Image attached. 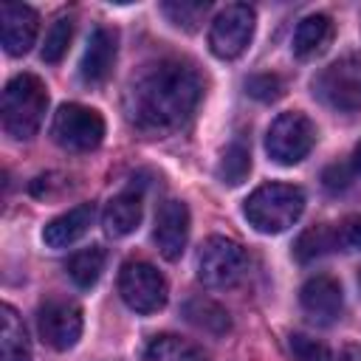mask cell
I'll list each match as a JSON object with an SVG mask.
<instances>
[{"label":"cell","instance_id":"obj_1","mask_svg":"<svg viewBox=\"0 0 361 361\" xmlns=\"http://www.w3.org/2000/svg\"><path fill=\"white\" fill-rule=\"evenodd\" d=\"M200 73L183 59H158L138 71L124 93L127 121L144 135H166L183 127L200 104Z\"/></svg>","mask_w":361,"mask_h":361},{"label":"cell","instance_id":"obj_2","mask_svg":"<svg viewBox=\"0 0 361 361\" xmlns=\"http://www.w3.org/2000/svg\"><path fill=\"white\" fill-rule=\"evenodd\" d=\"M48 110V90L39 76L34 73H17L8 79L0 102V121L6 135L14 141H28L37 135L42 118Z\"/></svg>","mask_w":361,"mask_h":361},{"label":"cell","instance_id":"obj_3","mask_svg":"<svg viewBox=\"0 0 361 361\" xmlns=\"http://www.w3.org/2000/svg\"><path fill=\"white\" fill-rule=\"evenodd\" d=\"M305 212V192L293 183H262L243 200V214L248 226L259 234L288 231Z\"/></svg>","mask_w":361,"mask_h":361},{"label":"cell","instance_id":"obj_4","mask_svg":"<svg viewBox=\"0 0 361 361\" xmlns=\"http://www.w3.org/2000/svg\"><path fill=\"white\" fill-rule=\"evenodd\" d=\"M313 96L338 113L361 110V54H344L313 79Z\"/></svg>","mask_w":361,"mask_h":361},{"label":"cell","instance_id":"obj_5","mask_svg":"<svg viewBox=\"0 0 361 361\" xmlns=\"http://www.w3.org/2000/svg\"><path fill=\"white\" fill-rule=\"evenodd\" d=\"M248 271L245 248L223 234L209 237L197 251V279L206 288H231Z\"/></svg>","mask_w":361,"mask_h":361},{"label":"cell","instance_id":"obj_6","mask_svg":"<svg viewBox=\"0 0 361 361\" xmlns=\"http://www.w3.org/2000/svg\"><path fill=\"white\" fill-rule=\"evenodd\" d=\"M118 293H121L124 305L141 316L158 313L169 299V288H166L164 274L147 259H127L121 265Z\"/></svg>","mask_w":361,"mask_h":361},{"label":"cell","instance_id":"obj_7","mask_svg":"<svg viewBox=\"0 0 361 361\" xmlns=\"http://www.w3.org/2000/svg\"><path fill=\"white\" fill-rule=\"evenodd\" d=\"M316 135H319L316 124L305 113L288 110L271 121L268 135H265V149H268L271 161H276L282 166H293L302 158H307V152L316 144Z\"/></svg>","mask_w":361,"mask_h":361},{"label":"cell","instance_id":"obj_8","mask_svg":"<svg viewBox=\"0 0 361 361\" xmlns=\"http://www.w3.org/2000/svg\"><path fill=\"white\" fill-rule=\"evenodd\" d=\"M51 138L71 152H90L104 138V118L99 110L68 102L54 113Z\"/></svg>","mask_w":361,"mask_h":361},{"label":"cell","instance_id":"obj_9","mask_svg":"<svg viewBox=\"0 0 361 361\" xmlns=\"http://www.w3.org/2000/svg\"><path fill=\"white\" fill-rule=\"evenodd\" d=\"M257 14L245 3L226 6L209 25V48L217 59H237L254 37Z\"/></svg>","mask_w":361,"mask_h":361},{"label":"cell","instance_id":"obj_10","mask_svg":"<svg viewBox=\"0 0 361 361\" xmlns=\"http://www.w3.org/2000/svg\"><path fill=\"white\" fill-rule=\"evenodd\" d=\"M37 330L48 347L65 353L82 336V307L73 299L51 296L37 310Z\"/></svg>","mask_w":361,"mask_h":361},{"label":"cell","instance_id":"obj_11","mask_svg":"<svg viewBox=\"0 0 361 361\" xmlns=\"http://www.w3.org/2000/svg\"><path fill=\"white\" fill-rule=\"evenodd\" d=\"M37 31H39V17L31 6L25 3L0 6V39H3L6 54L11 56L28 54L31 45L37 42Z\"/></svg>","mask_w":361,"mask_h":361},{"label":"cell","instance_id":"obj_12","mask_svg":"<svg viewBox=\"0 0 361 361\" xmlns=\"http://www.w3.org/2000/svg\"><path fill=\"white\" fill-rule=\"evenodd\" d=\"M299 302H302V310L310 316V322H316V324H333L341 316L344 293H341L338 279H333L327 274H316V276H310L302 285Z\"/></svg>","mask_w":361,"mask_h":361},{"label":"cell","instance_id":"obj_13","mask_svg":"<svg viewBox=\"0 0 361 361\" xmlns=\"http://www.w3.org/2000/svg\"><path fill=\"white\" fill-rule=\"evenodd\" d=\"M152 240L164 259H178L189 240V209L183 200H164L155 214Z\"/></svg>","mask_w":361,"mask_h":361},{"label":"cell","instance_id":"obj_14","mask_svg":"<svg viewBox=\"0 0 361 361\" xmlns=\"http://www.w3.org/2000/svg\"><path fill=\"white\" fill-rule=\"evenodd\" d=\"M116 51H118V37L113 28H96L87 39V48L82 54V62H79V76L85 85H102L110 71H113V62H116Z\"/></svg>","mask_w":361,"mask_h":361},{"label":"cell","instance_id":"obj_15","mask_svg":"<svg viewBox=\"0 0 361 361\" xmlns=\"http://www.w3.org/2000/svg\"><path fill=\"white\" fill-rule=\"evenodd\" d=\"M90 223H93V203H79V206L68 209L65 214L54 217L42 228V243L48 248H68L90 228Z\"/></svg>","mask_w":361,"mask_h":361},{"label":"cell","instance_id":"obj_16","mask_svg":"<svg viewBox=\"0 0 361 361\" xmlns=\"http://www.w3.org/2000/svg\"><path fill=\"white\" fill-rule=\"evenodd\" d=\"M141 195L135 189H127L121 195H116L107 206H104V214H102V223H104V231L110 237H127L138 228L141 223Z\"/></svg>","mask_w":361,"mask_h":361},{"label":"cell","instance_id":"obj_17","mask_svg":"<svg viewBox=\"0 0 361 361\" xmlns=\"http://www.w3.org/2000/svg\"><path fill=\"white\" fill-rule=\"evenodd\" d=\"M330 37H333V20L322 11L307 14L299 20V25L293 31V54L299 59H310L327 48Z\"/></svg>","mask_w":361,"mask_h":361},{"label":"cell","instance_id":"obj_18","mask_svg":"<svg viewBox=\"0 0 361 361\" xmlns=\"http://www.w3.org/2000/svg\"><path fill=\"white\" fill-rule=\"evenodd\" d=\"M0 313H3V330H0L3 361H31V338L25 333L23 319L11 305H3Z\"/></svg>","mask_w":361,"mask_h":361},{"label":"cell","instance_id":"obj_19","mask_svg":"<svg viewBox=\"0 0 361 361\" xmlns=\"http://www.w3.org/2000/svg\"><path fill=\"white\" fill-rule=\"evenodd\" d=\"M330 251H338V234H336V226H330V223L307 228L296 240V248H293V254H296L299 262H310V259L324 257Z\"/></svg>","mask_w":361,"mask_h":361},{"label":"cell","instance_id":"obj_20","mask_svg":"<svg viewBox=\"0 0 361 361\" xmlns=\"http://www.w3.org/2000/svg\"><path fill=\"white\" fill-rule=\"evenodd\" d=\"M183 313H186V319L195 324V327H200V330H206V333H212V336H223L226 330H228V313H226V307H220L217 302H212V299H189L186 305H183Z\"/></svg>","mask_w":361,"mask_h":361},{"label":"cell","instance_id":"obj_21","mask_svg":"<svg viewBox=\"0 0 361 361\" xmlns=\"http://www.w3.org/2000/svg\"><path fill=\"white\" fill-rule=\"evenodd\" d=\"M104 248L102 245H93V248H85V251H76L71 259H68V276L79 285V288H90L99 282L102 271H104Z\"/></svg>","mask_w":361,"mask_h":361},{"label":"cell","instance_id":"obj_22","mask_svg":"<svg viewBox=\"0 0 361 361\" xmlns=\"http://www.w3.org/2000/svg\"><path fill=\"white\" fill-rule=\"evenodd\" d=\"M214 172H217L220 183H228V186L243 183L248 178V172H251V152H248V147L243 141H231L223 149Z\"/></svg>","mask_w":361,"mask_h":361},{"label":"cell","instance_id":"obj_23","mask_svg":"<svg viewBox=\"0 0 361 361\" xmlns=\"http://www.w3.org/2000/svg\"><path fill=\"white\" fill-rule=\"evenodd\" d=\"M144 361H206V358L197 353V347H192L178 336H158L149 341Z\"/></svg>","mask_w":361,"mask_h":361},{"label":"cell","instance_id":"obj_24","mask_svg":"<svg viewBox=\"0 0 361 361\" xmlns=\"http://www.w3.org/2000/svg\"><path fill=\"white\" fill-rule=\"evenodd\" d=\"M71 39H73V17L71 14H62L51 23L48 34H45V42H42V62H51L56 65L68 48H71Z\"/></svg>","mask_w":361,"mask_h":361},{"label":"cell","instance_id":"obj_25","mask_svg":"<svg viewBox=\"0 0 361 361\" xmlns=\"http://www.w3.org/2000/svg\"><path fill=\"white\" fill-rule=\"evenodd\" d=\"M161 11L166 14V20L183 31H195L203 17L209 14V3H164Z\"/></svg>","mask_w":361,"mask_h":361},{"label":"cell","instance_id":"obj_26","mask_svg":"<svg viewBox=\"0 0 361 361\" xmlns=\"http://www.w3.org/2000/svg\"><path fill=\"white\" fill-rule=\"evenodd\" d=\"M245 90H248V96H254L259 102H276L285 93V82L276 73H257L245 82Z\"/></svg>","mask_w":361,"mask_h":361},{"label":"cell","instance_id":"obj_27","mask_svg":"<svg viewBox=\"0 0 361 361\" xmlns=\"http://www.w3.org/2000/svg\"><path fill=\"white\" fill-rule=\"evenodd\" d=\"M290 353L296 361H333L327 344H322L310 336H302V333L290 336Z\"/></svg>","mask_w":361,"mask_h":361},{"label":"cell","instance_id":"obj_28","mask_svg":"<svg viewBox=\"0 0 361 361\" xmlns=\"http://www.w3.org/2000/svg\"><path fill=\"white\" fill-rule=\"evenodd\" d=\"M341 251H361V214H350L336 226Z\"/></svg>","mask_w":361,"mask_h":361},{"label":"cell","instance_id":"obj_29","mask_svg":"<svg viewBox=\"0 0 361 361\" xmlns=\"http://www.w3.org/2000/svg\"><path fill=\"white\" fill-rule=\"evenodd\" d=\"M350 178H353V169H350V166L333 164V166L324 172V186H327V189H344V186L350 183Z\"/></svg>","mask_w":361,"mask_h":361},{"label":"cell","instance_id":"obj_30","mask_svg":"<svg viewBox=\"0 0 361 361\" xmlns=\"http://www.w3.org/2000/svg\"><path fill=\"white\" fill-rule=\"evenodd\" d=\"M338 361H361V344H350V347H344V353H341Z\"/></svg>","mask_w":361,"mask_h":361},{"label":"cell","instance_id":"obj_31","mask_svg":"<svg viewBox=\"0 0 361 361\" xmlns=\"http://www.w3.org/2000/svg\"><path fill=\"white\" fill-rule=\"evenodd\" d=\"M350 169H353V175H361V141H358V147L353 149V158H350Z\"/></svg>","mask_w":361,"mask_h":361},{"label":"cell","instance_id":"obj_32","mask_svg":"<svg viewBox=\"0 0 361 361\" xmlns=\"http://www.w3.org/2000/svg\"><path fill=\"white\" fill-rule=\"evenodd\" d=\"M358 288H361V271H358Z\"/></svg>","mask_w":361,"mask_h":361}]
</instances>
